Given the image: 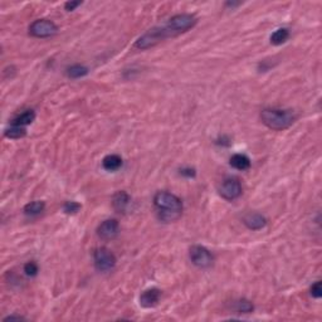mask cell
<instances>
[{"label": "cell", "mask_w": 322, "mask_h": 322, "mask_svg": "<svg viewBox=\"0 0 322 322\" xmlns=\"http://www.w3.org/2000/svg\"><path fill=\"white\" fill-rule=\"evenodd\" d=\"M122 166V157L117 153H110L102 160V168L106 171H117Z\"/></svg>", "instance_id": "14"}, {"label": "cell", "mask_w": 322, "mask_h": 322, "mask_svg": "<svg viewBox=\"0 0 322 322\" xmlns=\"http://www.w3.org/2000/svg\"><path fill=\"white\" fill-rule=\"evenodd\" d=\"M197 23V17L193 16V14L183 13V14H176V16L171 17L169 19V22L165 24V27L172 37V35H178V34L190 31L191 28L195 27Z\"/></svg>", "instance_id": "3"}, {"label": "cell", "mask_w": 322, "mask_h": 322, "mask_svg": "<svg viewBox=\"0 0 322 322\" xmlns=\"http://www.w3.org/2000/svg\"><path fill=\"white\" fill-rule=\"evenodd\" d=\"M4 135H5V137L13 138V140L22 138L27 135V129H25V127H20V126L10 125L9 129H6L5 131H4Z\"/></svg>", "instance_id": "19"}, {"label": "cell", "mask_w": 322, "mask_h": 322, "mask_svg": "<svg viewBox=\"0 0 322 322\" xmlns=\"http://www.w3.org/2000/svg\"><path fill=\"white\" fill-rule=\"evenodd\" d=\"M310 293H311V296H312L313 298H316V300H319V298L322 297V283H321V281H317V282H315L312 286H311Z\"/></svg>", "instance_id": "23"}, {"label": "cell", "mask_w": 322, "mask_h": 322, "mask_svg": "<svg viewBox=\"0 0 322 322\" xmlns=\"http://www.w3.org/2000/svg\"><path fill=\"white\" fill-rule=\"evenodd\" d=\"M81 5H82V1H73V0H71V1H67L65 4V9L67 12H73V10H76Z\"/></svg>", "instance_id": "25"}, {"label": "cell", "mask_w": 322, "mask_h": 322, "mask_svg": "<svg viewBox=\"0 0 322 322\" xmlns=\"http://www.w3.org/2000/svg\"><path fill=\"white\" fill-rule=\"evenodd\" d=\"M10 320H24V317L17 316V315H10V316L5 317V319H4V321H10Z\"/></svg>", "instance_id": "26"}, {"label": "cell", "mask_w": 322, "mask_h": 322, "mask_svg": "<svg viewBox=\"0 0 322 322\" xmlns=\"http://www.w3.org/2000/svg\"><path fill=\"white\" fill-rule=\"evenodd\" d=\"M229 165L234 168L236 170L239 171H246L251 168V160L244 153H234L233 156L230 157Z\"/></svg>", "instance_id": "13"}, {"label": "cell", "mask_w": 322, "mask_h": 322, "mask_svg": "<svg viewBox=\"0 0 322 322\" xmlns=\"http://www.w3.org/2000/svg\"><path fill=\"white\" fill-rule=\"evenodd\" d=\"M168 37H171V35H170V33L168 32L165 25H163V27H155L153 28V29H150V31L146 32L145 34H142L141 37L136 40L135 48L142 51L149 50V48L156 46L157 43H160L161 40H164Z\"/></svg>", "instance_id": "4"}, {"label": "cell", "mask_w": 322, "mask_h": 322, "mask_svg": "<svg viewBox=\"0 0 322 322\" xmlns=\"http://www.w3.org/2000/svg\"><path fill=\"white\" fill-rule=\"evenodd\" d=\"M35 120V112L34 110H27L24 111L23 114L18 115L17 117H14L10 122V125L14 126H20V127H27L28 125H31L33 121Z\"/></svg>", "instance_id": "15"}, {"label": "cell", "mask_w": 322, "mask_h": 322, "mask_svg": "<svg viewBox=\"0 0 322 322\" xmlns=\"http://www.w3.org/2000/svg\"><path fill=\"white\" fill-rule=\"evenodd\" d=\"M261 120L268 129L274 131H282L288 129L295 122L296 115L291 110L282 108H264L261 112Z\"/></svg>", "instance_id": "2"}, {"label": "cell", "mask_w": 322, "mask_h": 322, "mask_svg": "<svg viewBox=\"0 0 322 322\" xmlns=\"http://www.w3.org/2000/svg\"><path fill=\"white\" fill-rule=\"evenodd\" d=\"M189 257L190 261L194 266H197L198 268H205L212 267L213 262H214V257L210 253L209 249L203 246H193L189 251Z\"/></svg>", "instance_id": "8"}, {"label": "cell", "mask_w": 322, "mask_h": 322, "mask_svg": "<svg viewBox=\"0 0 322 322\" xmlns=\"http://www.w3.org/2000/svg\"><path fill=\"white\" fill-rule=\"evenodd\" d=\"M58 33V27L51 19H37L29 25V34L34 38H51Z\"/></svg>", "instance_id": "7"}, {"label": "cell", "mask_w": 322, "mask_h": 322, "mask_svg": "<svg viewBox=\"0 0 322 322\" xmlns=\"http://www.w3.org/2000/svg\"><path fill=\"white\" fill-rule=\"evenodd\" d=\"M120 233V224L116 219H106L97 228V236L103 240L115 239Z\"/></svg>", "instance_id": "9"}, {"label": "cell", "mask_w": 322, "mask_h": 322, "mask_svg": "<svg viewBox=\"0 0 322 322\" xmlns=\"http://www.w3.org/2000/svg\"><path fill=\"white\" fill-rule=\"evenodd\" d=\"M160 298H161V291L156 287L145 289L140 296V305L144 308H153L159 304Z\"/></svg>", "instance_id": "10"}, {"label": "cell", "mask_w": 322, "mask_h": 322, "mask_svg": "<svg viewBox=\"0 0 322 322\" xmlns=\"http://www.w3.org/2000/svg\"><path fill=\"white\" fill-rule=\"evenodd\" d=\"M243 223L248 229L261 230L267 225V219L259 213H249L243 218Z\"/></svg>", "instance_id": "11"}, {"label": "cell", "mask_w": 322, "mask_h": 322, "mask_svg": "<svg viewBox=\"0 0 322 322\" xmlns=\"http://www.w3.org/2000/svg\"><path fill=\"white\" fill-rule=\"evenodd\" d=\"M44 208H46V204L42 200H35V202L28 203L27 205L24 206L23 212L25 215H29V217H37L40 213H43Z\"/></svg>", "instance_id": "16"}, {"label": "cell", "mask_w": 322, "mask_h": 322, "mask_svg": "<svg viewBox=\"0 0 322 322\" xmlns=\"http://www.w3.org/2000/svg\"><path fill=\"white\" fill-rule=\"evenodd\" d=\"M81 208H82V205H81L80 203L73 202V200L72 202H66L63 204V212L68 215L77 214L81 210Z\"/></svg>", "instance_id": "21"}, {"label": "cell", "mask_w": 322, "mask_h": 322, "mask_svg": "<svg viewBox=\"0 0 322 322\" xmlns=\"http://www.w3.org/2000/svg\"><path fill=\"white\" fill-rule=\"evenodd\" d=\"M236 310L238 313H251L254 310V306L252 304L251 301L242 298L236 304Z\"/></svg>", "instance_id": "20"}, {"label": "cell", "mask_w": 322, "mask_h": 322, "mask_svg": "<svg viewBox=\"0 0 322 322\" xmlns=\"http://www.w3.org/2000/svg\"><path fill=\"white\" fill-rule=\"evenodd\" d=\"M289 35H291V33L287 28H278L271 35V43L274 44V46H281V44L286 43L288 40Z\"/></svg>", "instance_id": "17"}, {"label": "cell", "mask_w": 322, "mask_h": 322, "mask_svg": "<svg viewBox=\"0 0 322 322\" xmlns=\"http://www.w3.org/2000/svg\"><path fill=\"white\" fill-rule=\"evenodd\" d=\"M130 202H131V197L129 195V193H126L125 190H120L117 191L112 198V206L117 213H125L127 206L130 205Z\"/></svg>", "instance_id": "12"}, {"label": "cell", "mask_w": 322, "mask_h": 322, "mask_svg": "<svg viewBox=\"0 0 322 322\" xmlns=\"http://www.w3.org/2000/svg\"><path fill=\"white\" fill-rule=\"evenodd\" d=\"M218 191L221 198H224L228 202H233L242 195L243 189L239 179L234 178V176H227L220 181Z\"/></svg>", "instance_id": "6"}, {"label": "cell", "mask_w": 322, "mask_h": 322, "mask_svg": "<svg viewBox=\"0 0 322 322\" xmlns=\"http://www.w3.org/2000/svg\"><path fill=\"white\" fill-rule=\"evenodd\" d=\"M180 175L187 179H191L197 175V171H195V169H193V168H183V169H180Z\"/></svg>", "instance_id": "24"}, {"label": "cell", "mask_w": 322, "mask_h": 322, "mask_svg": "<svg viewBox=\"0 0 322 322\" xmlns=\"http://www.w3.org/2000/svg\"><path fill=\"white\" fill-rule=\"evenodd\" d=\"M23 271H24V273L28 277H35L38 274V272H39V267H38V264L35 263V262L31 261L24 264Z\"/></svg>", "instance_id": "22"}, {"label": "cell", "mask_w": 322, "mask_h": 322, "mask_svg": "<svg viewBox=\"0 0 322 322\" xmlns=\"http://www.w3.org/2000/svg\"><path fill=\"white\" fill-rule=\"evenodd\" d=\"M116 257L112 252L106 247H100L93 252V263L99 272H110L116 266Z\"/></svg>", "instance_id": "5"}, {"label": "cell", "mask_w": 322, "mask_h": 322, "mask_svg": "<svg viewBox=\"0 0 322 322\" xmlns=\"http://www.w3.org/2000/svg\"><path fill=\"white\" fill-rule=\"evenodd\" d=\"M153 205L156 209L157 218L164 223L178 220L184 209L180 198L170 191H157L153 197Z\"/></svg>", "instance_id": "1"}, {"label": "cell", "mask_w": 322, "mask_h": 322, "mask_svg": "<svg viewBox=\"0 0 322 322\" xmlns=\"http://www.w3.org/2000/svg\"><path fill=\"white\" fill-rule=\"evenodd\" d=\"M89 72L88 68L86 67V66H82V65H73L71 66V67L67 68V71H66V73H67V76L69 77V78H82V77L87 76Z\"/></svg>", "instance_id": "18"}]
</instances>
